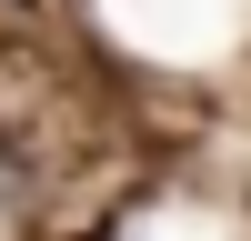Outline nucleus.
<instances>
[{"instance_id": "nucleus-1", "label": "nucleus", "mask_w": 251, "mask_h": 241, "mask_svg": "<svg viewBox=\"0 0 251 241\" xmlns=\"http://www.w3.org/2000/svg\"><path fill=\"white\" fill-rule=\"evenodd\" d=\"M20 221H30V171L0 151V241H20Z\"/></svg>"}]
</instances>
